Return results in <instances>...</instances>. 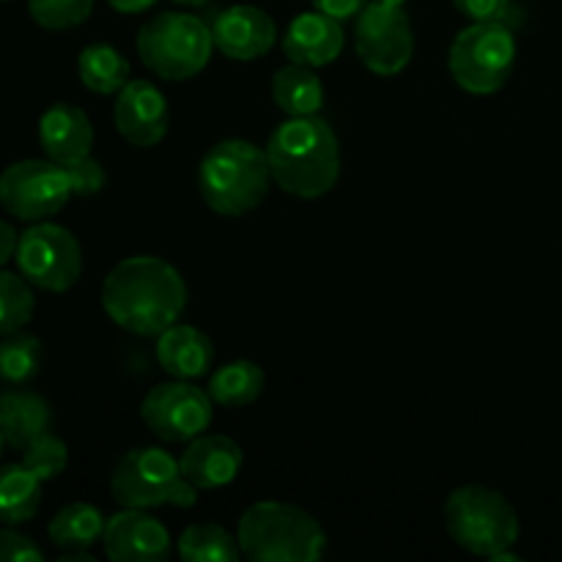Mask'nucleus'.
Segmentation results:
<instances>
[{"mask_svg":"<svg viewBox=\"0 0 562 562\" xmlns=\"http://www.w3.org/2000/svg\"><path fill=\"white\" fill-rule=\"evenodd\" d=\"M102 307L110 322L140 338L173 327L187 307L184 278L157 256H132L110 269L102 283Z\"/></svg>","mask_w":562,"mask_h":562,"instance_id":"obj_1","label":"nucleus"},{"mask_svg":"<svg viewBox=\"0 0 562 562\" xmlns=\"http://www.w3.org/2000/svg\"><path fill=\"white\" fill-rule=\"evenodd\" d=\"M272 181L289 195L313 201L338 184L340 146L333 126L318 115L283 121L267 140Z\"/></svg>","mask_w":562,"mask_h":562,"instance_id":"obj_2","label":"nucleus"},{"mask_svg":"<svg viewBox=\"0 0 562 562\" xmlns=\"http://www.w3.org/2000/svg\"><path fill=\"white\" fill-rule=\"evenodd\" d=\"M272 184L267 148L241 137L220 140L203 154L198 190L206 206L223 217H241L261 206Z\"/></svg>","mask_w":562,"mask_h":562,"instance_id":"obj_3","label":"nucleus"},{"mask_svg":"<svg viewBox=\"0 0 562 562\" xmlns=\"http://www.w3.org/2000/svg\"><path fill=\"white\" fill-rule=\"evenodd\" d=\"M236 541L250 562H316L327 552V532L316 516L274 499L241 514Z\"/></svg>","mask_w":562,"mask_h":562,"instance_id":"obj_4","label":"nucleus"},{"mask_svg":"<svg viewBox=\"0 0 562 562\" xmlns=\"http://www.w3.org/2000/svg\"><path fill=\"white\" fill-rule=\"evenodd\" d=\"M445 527L461 549L488 560L519 541L516 508L503 492L481 483H467L450 492L445 503Z\"/></svg>","mask_w":562,"mask_h":562,"instance_id":"obj_5","label":"nucleus"},{"mask_svg":"<svg viewBox=\"0 0 562 562\" xmlns=\"http://www.w3.org/2000/svg\"><path fill=\"white\" fill-rule=\"evenodd\" d=\"M212 53L214 38L209 22L184 11H162L137 33V55L143 66L162 80H190L206 69Z\"/></svg>","mask_w":562,"mask_h":562,"instance_id":"obj_6","label":"nucleus"},{"mask_svg":"<svg viewBox=\"0 0 562 562\" xmlns=\"http://www.w3.org/2000/svg\"><path fill=\"white\" fill-rule=\"evenodd\" d=\"M514 64L516 36L505 22H472L456 33L448 53L453 80L477 97L497 93L508 82Z\"/></svg>","mask_w":562,"mask_h":562,"instance_id":"obj_7","label":"nucleus"},{"mask_svg":"<svg viewBox=\"0 0 562 562\" xmlns=\"http://www.w3.org/2000/svg\"><path fill=\"white\" fill-rule=\"evenodd\" d=\"M14 261L33 289L64 294L82 274V247L69 228L42 220L20 234Z\"/></svg>","mask_w":562,"mask_h":562,"instance_id":"obj_8","label":"nucleus"},{"mask_svg":"<svg viewBox=\"0 0 562 562\" xmlns=\"http://www.w3.org/2000/svg\"><path fill=\"white\" fill-rule=\"evenodd\" d=\"M69 198V173L47 157L20 159L0 173V206L25 223L55 217Z\"/></svg>","mask_w":562,"mask_h":562,"instance_id":"obj_9","label":"nucleus"},{"mask_svg":"<svg viewBox=\"0 0 562 562\" xmlns=\"http://www.w3.org/2000/svg\"><path fill=\"white\" fill-rule=\"evenodd\" d=\"M140 417L148 431L162 442H192L212 426L214 401L209 390L195 387L190 379H176L148 390L140 404Z\"/></svg>","mask_w":562,"mask_h":562,"instance_id":"obj_10","label":"nucleus"},{"mask_svg":"<svg viewBox=\"0 0 562 562\" xmlns=\"http://www.w3.org/2000/svg\"><path fill=\"white\" fill-rule=\"evenodd\" d=\"M355 49L373 75H398L415 55V31L404 5L373 0L357 14Z\"/></svg>","mask_w":562,"mask_h":562,"instance_id":"obj_11","label":"nucleus"},{"mask_svg":"<svg viewBox=\"0 0 562 562\" xmlns=\"http://www.w3.org/2000/svg\"><path fill=\"white\" fill-rule=\"evenodd\" d=\"M181 481V467L162 448H132L121 456L110 472V497L121 508L151 510L170 505Z\"/></svg>","mask_w":562,"mask_h":562,"instance_id":"obj_12","label":"nucleus"},{"mask_svg":"<svg viewBox=\"0 0 562 562\" xmlns=\"http://www.w3.org/2000/svg\"><path fill=\"white\" fill-rule=\"evenodd\" d=\"M102 547L113 562H165L170 558L173 541L168 527L148 510L124 508L108 519Z\"/></svg>","mask_w":562,"mask_h":562,"instance_id":"obj_13","label":"nucleus"},{"mask_svg":"<svg viewBox=\"0 0 562 562\" xmlns=\"http://www.w3.org/2000/svg\"><path fill=\"white\" fill-rule=\"evenodd\" d=\"M113 121L126 143L137 148H151L170 130L168 99L154 82L130 80L115 99Z\"/></svg>","mask_w":562,"mask_h":562,"instance_id":"obj_14","label":"nucleus"},{"mask_svg":"<svg viewBox=\"0 0 562 562\" xmlns=\"http://www.w3.org/2000/svg\"><path fill=\"white\" fill-rule=\"evenodd\" d=\"M214 49L231 60H256L278 42V25L256 5H228L209 20Z\"/></svg>","mask_w":562,"mask_h":562,"instance_id":"obj_15","label":"nucleus"},{"mask_svg":"<svg viewBox=\"0 0 562 562\" xmlns=\"http://www.w3.org/2000/svg\"><path fill=\"white\" fill-rule=\"evenodd\" d=\"M346 47V33L340 20L324 14V11H302L291 20V25L283 33V53L291 64L311 66H329L340 58Z\"/></svg>","mask_w":562,"mask_h":562,"instance_id":"obj_16","label":"nucleus"},{"mask_svg":"<svg viewBox=\"0 0 562 562\" xmlns=\"http://www.w3.org/2000/svg\"><path fill=\"white\" fill-rule=\"evenodd\" d=\"M181 475L201 492H214L236 481L241 470V448L225 434H201L179 459Z\"/></svg>","mask_w":562,"mask_h":562,"instance_id":"obj_17","label":"nucleus"},{"mask_svg":"<svg viewBox=\"0 0 562 562\" xmlns=\"http://www.w3.org/2000/svg\"><path fill=\"white\" fill-rule=\"evenodd\" d=\"M38 143L44 157L58 165H71L88 157L93 146V126L86 110L69 102H55L38 119Z\"/></svg>","mask_w":562,"mask_h":562,"instance_id":"obj_18","label":"nucleus"},{"mask_svg":"<svg viewBox=\"0 0 562 562\" xmlns=\"http://www.w3.org/2000/svg\"><path fill=\"white\" fill-rule=\"evenodd\" d=\"M157 362L173 379H198L214 366V344L192 324L168 327L157 335Z\"/></svg>","mask_w":562,"mask_h":562,"instance_id":"obj_19","label":"nucleus"},{"mask_svg":"<svg viewBox=\"0 0 562 562\" xmlns=\"http://www.w3.org/2000/svg\"><path fill=\"white\" fill-rule=\"evenodd\" d=\"M49 426H53V412L42 395L31 390L0 393V434L9 448L25 450L33 439L47 434Z\"/></svg>","mask_w":562,"mask_h":562,"instance_id":"obj_20","label":"nucleus"},{"mask_svg":"<svg viewBox=\"0 0 562 562\" xmlns=\"http://www.w3.org/2000/svg\"><path fill=\"white\" fill-rule=\"evenodd\" d=\"M272 99L289 119L296 115H318L324 108V82L311 66L291 64L274 71Z\"/></svg>","mask_w":562,"mask_h":562,"instance_id":"obj_21","label":"nucleus"},{"mask_svg":"<svg viewBox=\"0 0 562 562\" xmlns=\"http://www.w3.org/2000/svg\"><path fill=\"white\" fill-rule=\"evenodd\" d=\"M104 527H108V519L97 505L69 503L53 516L47 536L64 552H88L93 543L102 541Z\"/></svg>","mask_w":562,"mask_h":562,"instance_id":"obj_22","label":"nucleus"},{"mask_svg":"<svg viewBox=\"0 0 562 562\" xmlns=\"http://www.w3.org/2000/svg\"><path fill=\"white\" fill-rule=\"evenodd\" d=\"M42 505V481L25 464L0 467V525H25Z\"/></svg>","mask_w":562,"mask_h":562,"instance_id":"obj_23","label":"nucleus"},{"mask_svg":"<svg viewBox=\"0 0 562 562\" xmlns=\"http://www.w3.org/2000/svg\"><path fill=\"white\" fill-rule=\"evenodd\" d=\"M263 384H267V376H263L261 368L250 360H234L220 366L217 371L209 379V395L217 406H225V409H241V406H250L261 398Z\"/></svg>","mask_w":562,"mask_h":562,"instance_id":"obj_24","label":"nucleus"},{"mask_svg":"<svg viewBox=\"0 0 562 562\" xmlns=\"http://www.w3.org/2000/svg\"><path fill=\"white\" fill-rule=\"evenodd\" d=\"M77 75L80 82L93 93H119L132 80L130 60L113 47V44H88L77 58Z\"/></svg>","mask_w":562,"mask_h":562,"instance_id":"obj_25","label":"nucleus"},{"mask_svg":"<svg viewBox=\"0 0 562 562\" xmlns=\"http://www.w3.org/2000/svg\"><path fill=\"white\" fill-rule=\"evenodd\" d=\"M179 558L184 562H236L241 558V549L236 536H231L225 527L203 521L181 532Z\"/></svg>","mask_w":562,"mask_h":562,"instance_id":"obj_26","label":"nucleus"},{"mask_svg":"<svg viewBox=\"0 0 562 562\" xmlns=\"http://www.w3.org/2000/svg\"><path fill=\"white\" fill-rule=\"evenodd\" d=\"M42 362L44 346L36 335H27L22 329L3 335V340H0V379L5 384H14V387L27 384L42 371Z\"/></svg>","mask_w":562,"mask_h":562,"instance_id":"obj_27","label":"nucleus"},{"mask_svg":"<svg viewBox=\"0 0 562 562\" xmlns=\"http://www.w3.org/2000/svg\"><path fill=\"white\" fill-rule=\"evenodd\" d=\"M33 313H36L33 285L22 274L0 269V338L25 329Z\"/></svg>","mask_w":562,"mask_h":562,"instance_id":"obj_28","label":"nucleus"},{"mask_svg":"<svg viewBox=\"0 0 562 562\" xmlns=\"http://www.w3.org/2000/svg\"><path fill=\"white\" fill-rule=\"evenodd\" d=\"M22 464L33 472L42 483L55 481L60 472L69 464V450H66L64 439H58L55 434H42L38 439H33L25 450H22Z\"/></svg>","mask_w":562,"mask_h":562,"instance_id":"obj_29","label":"nucleus"},{"mask_svg":"<svg viewBox=\"0 0 562 562\" xmlns=\"http://www.w3.org/2000/svg\"><path fill=\"white\" fill-rule=\"evenodd\" d=\"M27 11L47 31H69L91 16L93 0H27Z\"/></svg>","mask_w":562,"mask_h":562,"instance_id":"obj_30","label":"nucleus"},{"mask_svg":"<svg viewBox=\"0 0 562 562\" xmlns=\"http://www.w3.org/2000/svg\"><path fill=\"white\" fill-rule=\"evenodd\" d=\"M461 16L470 22H505L508 27H516L521 22L519 9L514 0H453Z\"/></svg>","mask_w":562,"mask_h":562,"instance_id":"obj_31","label":"nucleus"},{"mask_svg":"<svg viewBox=\"0 0 562 562\" xmlns=\"http://www.w3.org/2000/svg\"><path fill=\"white\" fill-rule=\"evenodd\" d=\"M66 173H69V184H71V195L80 198H91L97 192H102V187L108 184V173H104L102 162L93 159L91 154L77 162L66 165Z\"/></svg>","mask_w":562,"mask_h":562,"instance_id":"obj_32","label":"nucleus"},{"mask_svg":"<svg viewBox=\"0 0 562 562\" xmlns=\"http://www.w3.org/2000/svg\"><path fill=\"white\" fill-rule=\"evenodd\" d=\"M44 552L27 536L0 530V562H42Z\"/></svg>","mask_w":562,"mask_h":562,"instance_id":"obj_33","label":"nucleus"},{"mask_svg":"<svg viewBox=\"0 0 562 562\" xmlns=\"http://www.w3.org/2000/svg\"><path fill=\"white\" fill-rule=\"evenodd\" d=\"M313 9L324 11V14L335 16V20H351V16L360 14L371 0H311Z\"/></svg>","mask_w":562,"mask_h":562,"instance_id":"obj_34","label":"nucleus"},{"mask_svg":"<svg viewBox=\"0 0 562 562\" xmlns=\"http://www.w3.org/2000/svg\"><path fill=\"white\" fill-rule=\"evenodd\" d=\"M16 245H20V234L5 220H0V267H5L14 258Z\"/></svg>","mask_w":562,"mask_h":562,"instance_id":"obj_35","label":"nucleus"},{"mask_svg":"<svg viewBox=\"0 0 562 562\" xmlns=\"http://www.w3.org/2000/svg\"><path fill=\"white\" fill-rule=\"evenodd\" d=\"M108 3L113 5L115 11H121V14H140V11L151 9L157 0H108Z\"/></svg>","mask_w":562,"mask_h":562,"instance_id":"obj_36","label":"nucleus"},{"mask_svg":"<svg viewBox=\"0 0 562 562\" xmlns=\"http://www.w3.org/2000/svg\"><path fill=\"white\" fill-rule=\"evenodd\" d=\"M173 3L190 5V9H198V5H206V3H212V0H173Z\"/></svg>","mask_w":562,"mask_h":562,"instance_id":"obj_37","label":"nucleus"},{"mask_svg":"<svg viewBox=\"0 0 562 562\" xmlns=\"http://www.w3.org/2000/svg\"><path fill=\"white\" fill-rule=\"evenodd\" d=\"M382 3H387V5H406V3H409V0H382Z\"/></svg>","mask_w":562,"mask_h":562,"instance_id":"obj_38","label":"nucleus"},{"mask_svg":"<svg viewBox=\"0 0 562 562\" xmlns=\"http://www.w3.org/2000/svg\"><path fill=\"white\" fill-rule=\"evenodd\" d=\"M3 450H5V439H3V434H0V459H3Z\"/></svg>","mask_w":562,"mask_h":562,"instance_id":"obj_39","label":"nucleus"}]
</instances>
